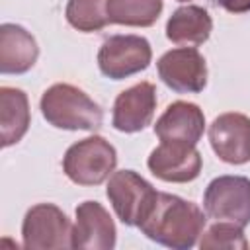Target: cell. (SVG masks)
Here are the masks:
<instances>
[{
	"mask_svg": "<svg viewBox=\"0 0 250 250\" xmlns=\"http://www.w3.org/2000/svg\"><path fill=\"white\" fill-rule=\"evenodd\" d=\"M148 170L164 182L186 184L199 176L201 172V154L195 145L162 141L146 160Z\"/></svg>",
	"mask_w": 250,
	"mask_h": 250,
	"instance_id": "obj_9",
	"label": "cell"
},
{
	"mask_svg": "<svg viewBox=\"0 0 250 250\" xmlns=\"http://www.w3.org/2000/svg\"><path fill=\"white\" fill-rule=\"evenodd\" d=\"M211 29V16L199 6H182L166 21V37L178 45H201L209 39Z\"/></svg>",
	"mask_w": 250,
	"mask_h": 250,
	"instance_id": "obj_16",
	"label": "cell"
},
{
	"mask_svg": "<svg viewBox=\"0 0 250 250\" xmlns=\"http://www.w3.org/2000/svg\"><path fill=\"white\" fill-rule=\"evenodd\" d=\"M150 59V43L141 35H111L102 43L98 53L100 70L111 80H123L145 70Z\"/></svg>",
	"mask_w": 250,
	"mask_h": 250,
	"instance_id": "obj_7",
	"label": "cell"
},
{
	"mask_svg": "<svg viewBox=\"0 0 250 250\" xmlns=\"http://www.w3.org/2000/svg\"><path fill=\"white\" fill-rule=\"evenodd\" d=\"M39 57L35 37L16 23L0 25V72L23 74Z\"/></svg>",
	"mask_w": 250,
	"mask_h": 250,
	"instance_id": "obj_14",
	"label": "cell"
},
{
	"mask_svg": "<svg viewBox=\"0 0 250 250\" xmlns=\"http://www.w3.org/2000/svg\"><path fill=\"white\" fill-rule=\"evenodd\" d=\"M219 4L232 14H242L250 10V0H219Z\"/></svg>",
	"mask_w": 250,
	"mask_h": 250,
	"instance_id": "obj_20",
	"label": "cell"
},
{
	"mask_svg": "<svg viewBox=\"0 0 250 250\" xmlns=\"http://www.w3.org/2000/svg\"><path fill=\"white\" fill-rule=\"evenodd\" d=\"M115 223L105 207L98 201H84L76 207L72 227V248L111 250L115 246Z\"/></svg>",
	"mask_w": 250,
	"mask_h": 250,
	"instance_id": "obj_11",
	"label": "cell"
},
{
	"mask_svg": "<svg viewBox=\"0 0 250 250\" xmlns=\"http://www.w3.org/2000/svg\"><path fill=\"white\" fill-rule=\"evenodd\" d=\"M105 193L115 215L127 227H139L158 195V191L133 170L113 172L109 176Z\"/></svg>",
	"mask_w": 250,
	"mask_h": 250,
	"instance_id": "obj_4",
	"label": "cell"
},
{
	"mask_svg": "<svg viewBox=\"0 0 250 250\" xmlns=\"http://www.w3.org/2000/svg\"><path fill=\"white\" fill-rule=\"evenodd\" d=\"M162 12V0H107L109 23L148 27Z\"/></svg>",
	"mask_w": 250,
	"mask_h": 250,
	"instance_id": "obj_17",
	"label": "cell"
},
{
	"mask_svg": "<svg viewBox=\"0 0 250 250\" xmlns=\"http://www.w3.org/2000/svg\"><path fill=\"white\" fill-rule=\"evenodd\" d=\"M205 129V115L199 105L191 102H174L158 117L154 135L160 141H178L197 145Z\"/></svg>",
	"mask_w": 250,
	"mask_h": 250,
	"instance_id": "obj_13",
	"label": "cell"
},
{
	"mask_svg": "<svg viewBox=\"0 0 250 250\" xmlns=\"http://www.w3.org/2000/svg\"><path fill=\"white\" fill-rule=\"evenodd\" d=\"M29 102L23 90L2 86L0 88V141L2 146H10L29 129Z\"/></svg>",
	"mask_w": 250,
	"mask_h": 250,
	"instance_id": "obj_15",
	"label": "cell"
},
{
	"mask_svg": "<svg viewBox=\"0 0 250 250\" xmlns=\"http://www.w3.org/2000/svg\"><path fill=\"white\" fill-rule=\"evenodd\" d=\"M158 76L162 82L182 94H197L207 84V64L193 47H180L158 59Z\"/></svg>",
	"mask_w": 250,
	"mask_h": 250,
	"instance_id": "obj_8",
	"label": "cell"
},
{
	"mask_svg": "<svg viewBox=\"0 0 250 250\" xmlns=\"http://www.w3.org/2000/svg\"><path fill=\"white\" fill-rule=\"evenodd\" d=\"M64 16L68 23L78 31H100L109 23L107 0H68Z\"/></svg>",
	"mask_w": 250,
	"mask_h": 250,
	"instance_id": "obj_18",
	"label": "cell"
},
{
	"mask_svg": "<svg viewBox=\"0 0 250 250\" xmlns=\"http://www.w3.org/2000/svg\"><path fill=\"white\" fill-rule=\"evenodd\" d=\"M21 236L27 250L72 248V225L62 209L53 203H37L27 209Z\"/></svg>",
	"mask_w": 250,
	"mask_h": 250,
	"instance_id": "obj_5",
	"label": "cell"
},
{
	"mask_svg": "<svg viewBox=\"0 0 250 250\" xmlns=\"http://www.w3.org/2000/svg\"><path fill=\"white\" fill-rule=\"evenodd\" d=\"M180 2H188V0H180Z\"/></svg>",
	"mask_w": 250,
	"mask_h": 250,
	"instance_id": "obj_21",
	"label": "cell"
},
{
	"mask_svg": "<svg viewBox=\"0 0 250 250\" xmlns=\"http://www.w3.org/2000/svg\"><path fill=\"white\" fill-rule=\"evenodd\" d=\"M205 213L195 203L158 191L148 215L143 219L139 229L158 244L186 250L197 242L205 229Z\"/></svg>",
	"mask_w": 250,
	"mask_h": 250,
	"instance_id": "obj_1",
	"label": "cell"
},
{
	"mask_svg": "<svg viewBox=\"0 0 250 250\" xmlns=\"http://www.w3.org/2000/svg\"><path fill=\"white\" fill-rule=\"evenodd\" d=\"M41 113L49 125L66 131H94L104 123L102 107L72 84H53L41 96Z\"/></svg>",
	"mask_w": 250,
	"mask_h": 250,
	"instance_id": "obj_2",
	"label": "cell"
},
{
	"mask_svg": "<svg viewBox=\"0 0 250 250\" xmlns=\"http://www.w3.org/2000/svg\"><path fill=\"white\" fill-rule=\"evenodd\" d=\"M209 143L213 152L229 164L250 160V117L244 113H221L209 125Z\"/></svg>",
	"mask_w": 250,
	"mask_h": 250,
	"instance_id": "obj_10",
	"label": "cell"
},
{
	"mask_svg": "<svg viewBox=\"0 0 250 250\" xmlns=\"http://www.w3.org/2000/svg\"><path fill=\"white\" fill-rule=\"evenodd\" d=\"M117 166V152L104 137H88L68 146L62 170L78 186H98L105 182Z\"/></svg>",
	"mask_w": 250,
	"mask_h": 250,
	"instance_id": "obj_3",
	"label": "cell"
},
{
	"mask_svg": "<svg viewBox=\"0 0 250 250\" xmlns=\"http://www.w3.org/2000/svg\"><path fill=\"white\" fill-rule=\"evenodd\" d=\"M156 109V88L150 82H139L123 90L113 104V127L121 133L143 131Z\"/></svg>",
	"mask_w": 250,
	"mask_h": 250,
	"instance_id": "obj_12",
	"label": "cell"
},
{
	"mask_svg": "<svg viewBox=\"0 0 250 250\" xmlns=\"http://www.w3.org/2000/svg\"><path fill=\"white\" fill-rule=\"evenodd\" d=\"M205 213L217 221L238 227L250 225V180L244 176H219L209 182L203 195Z\"/></svg>",
	"mask_w": 250,
	"mask_h": 250,
	"instance_id": "obj_6",
	"label": "cell"
},
{
	"mask_svg": "<svg viewBox=\"0 0 250 250\" xmlns=\"http://www.w3.org/2000/svg\"><path fill=\"white\" fill-rule=\"evenodd\" d=\"M201 250H246L248 240L242 232V227L227 221L217 223L207 229L203 238L199 240Z\"/></svg>",
	"mask_w": 250,
	"mask_h": 250,
	"instance_id": "obj_19",
	"label": "cell"
}]
</instances>
